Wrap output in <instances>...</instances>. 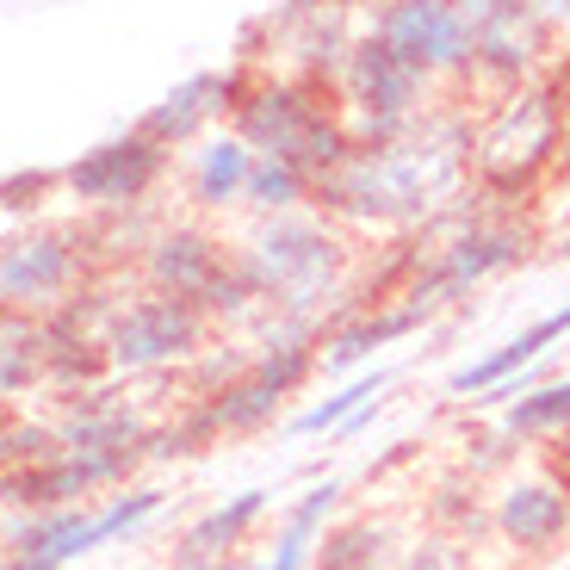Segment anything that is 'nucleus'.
<instances>
[{"label":"nucleus","mask_w":570,"mask_h":570,"mask_svg":"<svg viewBox=\"0 0 570 570\" xmlns=\"http://www.w3.org/2000/svg\"><path fill=\"white\" fill-rule=\"evenodd\" d=\"M459 174V149L453 142H379V149H347L342 161L323 180V199L335 212L354 217H379V224H403V217H422L428 205L441 199Z\"/></svg>","instance_id":"f257e3e1"},{"label":"nucleus","mask_w":570,"mask_h":570,"mask_svg":"<svg viewBox=\"0 0 570 570\" xmlns=\"http://www.w3.org/2000/svg\"><path fill=\"white\" fill-rule=\"evenodd\" d=\"M161 509V490H130V497L106 502V509H43L38 521L13 533V558L7 570H62L75 558L100 552L106 540H125L130 528H142L149 514Z\"/></svg>","instance_id":"f03ea898"},{"label":"nucleus","mask_w":570,"mask_h":570,"mask_svg":"<svg viewBox=\"0 0 570 570\" xmlns=\"http://www.w3.org/2000/svg\"><path fill=\"white\" fill-rule=\"evenodd\" d=\"M243 137L267 149L273 161H292L298 174H328L347 156L335 118L316 112L298 87H261L255 100H243Z\"/></svg>","instance_id":"7ed1b4c3"},{"label":"nucleus","mask_w":570,"mask_h":570,"mask_svg":"<svg viewBox=\"0 0 570 570\" xmlns=\"http://www.w3.org/2000/svg\"><path fill=\"white\" fill-rule=\"evenodd\" d=\"M304 372H311V342L292 328V335H279V342L261 347V360L243 372V379H229V385L205 403V422L224 428V434H248V428L273 422V410L304 385Z\"/></svg>","instance_id":"20e7f679"},{"label":"nucleus","mask_w":570,"mask_h":570,"mask_svg":"<svg viewBox=\"0 0 570 570\" xmlns=\"http://www.w3.org/2000/svg\"><path fill=\"white\" fill-rule=\"evenodd\" d=\"M335 267H342V255H335V243H328L323 229L279 224L255 248V261H248V285H255V298L304 311L311 298H323V285L335 279Z\"/></svg>","instance_id":"39448f33"},{"label":"nucleus","mask_w":570,"mask_h":570,"mask_svg":"<svg viewBox=\"0 0 570 570\" xmlns=\"http://www.w3.org/2000/svg\"><path fill=\"white\" fill-rule=\"evenodd\" d=\"M149 273L168 298H186L193 311H243L255 298V285H248V267H229L217 255V243L205 236H161L156 255H149Z\"/></svg>","instance_id":"423d86ee"},{"label":"nucleus","mask_w":570,"mask_h":570,"mask_svg":"<svg viewBox=\"0 0 570 570\" xmlns=\"http://www.w3.org/2000/svg\"><path fill=\"white\" fill-rule=\"evenodd\" d=\"M199 328H205V311H193L186 298H142L130 311H118L112 335H106V360L125 372H142V366H168V360H186L199 347Z\"/></svg>","instance_id":"0eeeda50"},{"label":"nucleus","mask_w":570,"mask_h":570,"mask_svg":"<svg viewBox=\"0 0 570 570\" xmlns=\"http://www.w3.org/2000/svg\"><path fill=\"white\" fill-rule=\"evenodd\" d=\"M570 335V298L558 304V311L533 316L521 335H509L502 347H490L484 360H471V366L453 372V397H471V403H497V397H514L521 391V379H528L533 366H540L546 354H552L558 342Z\"/></svg>","instance_id":"6e6552de"},{"label":"nucleus","mask_w":570,"mask_h":570,"mask_svg":"<svg viewBox=\"0 0 570 570\" xmlns=\"http://www.w3.org/2000/svg\"><path fill=\"white\" fill-rule=\"evenodd\" d=\"M379 38L397 50L403 62H415L422 75L459 69L471 57V31L453 13V0H391L379 19Z\"/></svg>","instance_id":"1a4fd4ad"},{"label":"nucleus","mask_w":570,"mask_h":570,"mask_svg":"<svg viewBox=\"0 0 570 570\" xmlns=\"http://www.w3.org/2000/svg\"><path fill=\"white\" fill-rule=\"evenodd\" d=\"M497 533L528 558L552 552L570 533V484L564 478H514L497 497Z\"/></svg>","instance_id":"9d476101"},{"label":"nucleus","mask_w":570,"mask_h":570,"mask_svg":"<svg viewBox=\"0 0 570 570\" xmlns=\"http://www.w3.org/2000/svg\"><path fill=\"white\" fill-rule=\"evenodd\" d=\"M347 87H354V106L372 118V130H397L415 106L422 69L403 62L385 38H366V43H354V57H347Z\"/></svg>","instance_id":"9b49d317"},{"label":"nucleus","mask_w":570,"mask_h":570,"mask_svg":"<svg viewBox=\"0 0 570 570\" xmlns=\"http://www.w3.org/2000/svg\"><path fill=\"white\" fill-rule=\"evenodd\" d=\"M161 174V149L149 137H125V142H106L94 156H81L69 168V186L94 205H125L137 193H149V180Z\"/></svg>","instance_id":"f8f14e48"},{"label":"nucleus","mask_w":570,"mask_h":570,"mask_svg":"<svg viewBox=\"0 0 570 570\" xmlns=\"http://www.w3.org/2000/svg\"><path fill=\"white\" fill-rule=\"evenodd\" d=\"M75 261L62 243L38 236V243H13L0 255V298L7 304H38V298H57L62 285H69Z\"/></svg>","instance_id":"ddd939ff"},{"label":"nucleus","mask_w":570,"mask_h":570,"mask_svg":"<svg viewBox=\"0 0 570 570\" xmlns=\"http://www.w3.org/2000/svg\"><path fill=\"white\" fill-rule=\"evenodd\" d=\"M311 570H397V540L385 521H335L316 540Z\"/></svg>","instance_id":"4468645a"},{"label":"nucleus","mask_w":570,"mask_h":570,"mask_svg":"<svg viewBox=\"0 0 570 570\" xmlns=\"http://www.w3.org/2000/svg\"><path fill=\"white\" fill-rule=\"evenodd\" d=\"M50 379V328L26 311H0V397Z\"/></svg>","instance_id":"2eb2a0df"},{"label":"nucleus","mask_w":570,"mask_h":570,"mask_svg":"<svg viewBox=\"0 0 570 570\" xmlns=\"http://www.w3.org/2000/svg\"><path fill=\"white\" fill-rule=\"evenodd\" d=\"M335 502H342V484H335V478H323V484L304 490L298 509L285 514V528H279V540H273V558H267V564H273V570H311V552H316V540H323Z\"/></svg>","instance_id":"dca6fc26"},{"label":"nucleus","mask_w":570,"mask_h":570,"mask_svg":"<svg viewBox=\"0 0 570 570\" xmlns=\"http://www.w3.org/2000/svg\"><path fill=\"white\" fill-rule=\"evenodd\" d=\"M428 304H397V311H385V316H366V323H347L335 342H328V354H323V366L328 372H347V366H360V360L372 354V347H385V342H403V335H415V328L428 323Z\"/></svg>","instance_id":"f3484780"},{"label":"nucleus","mask_w":570,"mask_h":570,"mask_svg":"<svg viewBox=\"0 0 570 570\" xmlns=\"http://www.w3.org/2000/svg\"><path fill=\"white\" fill-rule=\"evenodd\" d=\"M502 434L509 441H564L570 434V379H552L540 391H514L502 410Z\"/></svg>","instance_id":"a211bd4d"},{"label":"nucleus","mask_w":570,"mask_h":570,"mask_svg":"<svg viewBox=\"0 0 570 570\" xmlns=\"http://www.w3.org/2000/svg\"><path fill=\"white\" fill-rule=\"evenodd\" d=\"M391 391V366H372V372H360V379H347L335 397H323V403H311L304 415H292V434L298 441H311V434H335V428H347L366 403H379Z\"/></svg>","instance_id":"6ab92c4d"},{"label":"nucleus","mask_w":570,"mask_h":570,"mask_svg":"<svg viewBox=\"0 0 570 570\" xmlns=\"http://www.w3.org/2000/svg\"><path fill=\"white\" fill-rule=\"evenodd\" d=\"M267 502H273V490H243V497H229L224 509H212L205 521H193V528H186V558L229 552V546H236L261 514H267Z\"/></svg>","instance_id":"aec40b11"},{"label":"nucleus","mask_w":570,"mask_h":570,"mask_svg":"<svg viewBox=\"0 0 570 570\" xmlns=\"http://www.w3.org/2000/svg\"><path fill=\"white\" fill-rule=\"evenodd\" d=\"M217 94H224V81H217V75H193V81H186V87H174L168 100H161L156 112L142 118V137H149V142L193 137V130H199L205 118L217 112Z\"/></svg>","instance_id":"412c9836"},{"label":"nucleus","mask_w":570,"mask_h":570,"mask_svg":"<svg viewBox=\"0 0 570 570\" xmlns=\"http://www.w3.org/2000/svg\"><path fill=\"white\" fill-rule=\"evenodd\" d=\"M248 168H255V161H248L243 142H212V149H205V168H199V199L205 205L236 199L248 186Z\"/></svg>","instance_id":"4be33fe9"},{"label":"nucleus","mask_w":570,"mask_h":570,"mask_svg":"<svg viewBox=\"0 0 570 570\" xmlns=\"http://www.w3.org/2000/svg\"><path fill=\"white\" fill-rule=\"evenodd\" d=\"M57 446V434L38 422H0V471H13V465H31V459H43Z\"/></svg>","instance_id":"5701e85b"},{"label":"nucleus","mask_w":570,"mask_h":570,"mask_svg":"<svg viewBox=\"0 0 570 570\" xmlns=\"http://www.w3.org/2000/svg\"><path fill=\"white\" fill-rule=\"evenodd\" d=\"M248 193H255L261 205H292L304 193V174L292 168V161H261V168H248Z\"/></svg>","instance_id":"b1692460"},{"label":"nucleus","mask_w":570,"mask_h":570,"mask_svg":"<svg viewBox=\"0 0 570 570\" xmlns=\"http://www.w3.org/2000/svg\"><path fill=\"white\" fill-rule=\"evenodd\" d=\"M186 570H217V564H212V558H193V564H186Z\"/></svg>","instance_id":"393cba45"},{"label":"nucleus","mask_w":570,"mask_h":570,"mask_svg":"<svg viewBox=\"0 0 570 570\" xmlns=\"http://www.w3.org/2000/svg\"><path fill=\"white\" fill-rule=\"evenodd\" d=\"M564 484H570V434H564Z\"/></svg>","instance_id":"a878e982"},{"label":"nucleus","mask_w":570,"mask_h":570,"mask_svg":"<svg viewBox=\"0 0 570 570\" xmlns=\"http://www.w3.org/2000/svg\"><path fill=\"white\" fill-rule=\"evenodd\" d=\"M248 570H273V564H248Z\"/></svg>","instance_id":"bb28decb"}]
</instances>
